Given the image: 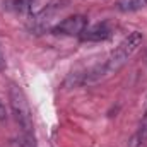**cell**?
I'll use <instances>...</instances> for the list:
<instances>
[{"label": "cell", "instance_id": "obj_5", "mask_svg": "<svg viewBox=\"0 0 147 147\" xmlns=\"http://www.w3.org/2000/svg\"><path fill=\"white\" fill-rule=\"evenodd\" d=\"M147 7V0H118L116 9L120 12H135Z\"/></svg>", "mask_w": 147, "mask_h": 147}, {"label": "cell", "instance_id": "obj_4", "mask_svg": "<svg viewBox=\"0 0 147 147\" xmlns=\"http://www.w3.org/2000/svg\"><path fill=\"white\" fill-rule=\"evenodd\" d=\"M111 36V29L106 24H96L91 28H86L80 34L82 41H105Z\"/></svg>", "mask_w": 147, "mask_h": 147}, {"label": "cell", "instance_id": "obj_7", "mask_svg": "<svg viewBox=\"0 0 147 147\" xmlns=\"http://www.w3.org/2000/svg\"><path fill=\"white\" fill-rule=\"evenodd\" d=\"M10 147H36V146L31 140V137H21V139H14L10 142Z\"/></svg>", "mask_w": 147, "mask_h": 147}, {"label": "cell", "instance_id": "obj_6", "mask_svg": "<svg viewBox=\"0 0 147 147\" xmlns=\"http://www.w3.org/2000/svg\"><path fill=\"white\" fill-rule=\"evenodd\" d=\"M146 140H147V111H146V115H144V120H142L139 130H137V135L134 139V146H140Z\"/></svg>", "mask_w": 147, "mask_h": 147}, {"label": "cell", "instance_id": "obj_1", "mask_svg": "<svg viewBox=\"0 0 147 147\" xmlns=\"http://www.w3.org/2000/svg\"><path fill=\"white\" fill-rule=\"evenodd\" d=\"M142 41H144V36L139 31H134L132 34H128V36L115 48V51L110 55V58H108V62L105 65V72L115 74L116 70H120L132 58V55L139 50V46L142 45Z\"/></svg>", "mask_w": 147, "mask_h": 147}, {"label": "cell", "instance_id": "obj_2", "mask_svg": "<svg viewBox=\"0 0 147 147\" xmlns=\"http://www.w3.org/2000/svg\"><path fill=\"white\" fill-rule=\"evenodd\" d=\"M9 101H10V108L12 113L16 116V121L19 123V127L22 128V132L29 137L33 134V115H31V108H29V103H28V98L26 94L22 92V89L16 84L10 86L9 89Z\"/></svg>", "mask_w": 147, "mask_h": 147}, {"label": "cell", "instance_id": "obj_9", "mask_svg": "<svg viewBox=\"0 0 147 147\" xmlns=\"http://www.w3.org/2000/svg\"><path fill=\"white\" fill-rule=\"evenodd\" d=\"M5 67H7V63H5V55H3L2 46H0V70H5Z\"/></svg>", "mask_w": 147, "mask_h": 147}, {"label": "cell", "instance_id": "obj_3", "mask_svg": "<svg viewBox=\"0 0 147 147\" xmlns=\"http://www.w3.org/2000/svg\"><path fill=\"white\" fill-rule=\"evenodd\" d=\"M87 28V17L84 16H70L58 22L57 26L51 28L53 34H62V36H80L82 31Z\"/></svg>", "mask_w": 147, "mask_h": 147}, {"label": "cell", "instance_id": "obj_8", "mask_svg": "<svg viewBox=\"0 0 147 147\" xmlns=\"http://www.w3.org/2000/svg\"><path fill=\"white\" fill-rule=\"evenodd\" d=\"M5 120H7V110H5V105L0 99V121H5Z\"/></svg>", "mask_w": 147, "mask_h": 147}]
</instances>
